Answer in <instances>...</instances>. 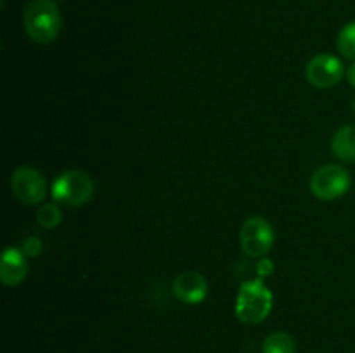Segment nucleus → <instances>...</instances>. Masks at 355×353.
Instances as JSON below:
<instances>
[{
  "instance_id": "nucleus-6",
  "label": "nucleus",
  "mask_w": 355,
  "mask_h": 353,
  "mask_svg": "<svg viewBox=\"0 0 355 353\" xmlns=\"http://www.w3.org/2000/svg\"><path fill=\"white\" fill-rule=\"evenodd\" d=\"M10 190L24 204H38L47 196V185L38 170L19 166L10 175Z\"/></svg>"
},
{
  "instance_id": "nucleus-10",
  "label": "nucleus",
  "mask_w": 355,
  "mask_h": 353,
  "mask_svg": "<svg viewBox=\"0 0 355 353\" xmlns=\"http://www.w3.org/2000/svg\"><path fill=\"white\" fill-rule=\"evenodd\" d=\"M331 151L340 161H355V123L345 125L335 132Z\"/></svg>"
},
{
  "instance_id": "nucleus-14",
  "label": "nucleus",
  "mask_w": 355,
  "mask_h": 353,
  "mask_svg": "<svg viewBox=\"0 0 355 353\" xmlns=\"http://www.w3.org/2000/svg\"><path fill=\"white\" fill-rule=\"evenodd\" d=\"M42 248H44V246H42V241L38 237L24 239L23 246H21V249H23V253L28 258H37L42 253Z\"/></svg>"
},
{
  "instance_id": "nucleus-13",
  "label": "nucleus",
  "mask_w": 355,
  "mask_h": 353,
  "mask_svg": "<svg viewBox=\"0 0 355 353\" xmlns=\"http://www.w3.org/2000/svg\"><path fill=\"white\" fill-rule=\"evenodd\" d=\"M62 220V211L59 204L47 203L42 204L37 210V221L45 228H54L61 224Z\"/></svg>"
},
{
  "instance_id": "nucleus-7",
  "label": "nucleus",
  "mask_w": 355,
  "mask_h": 353,
  "mask_svg": "<svg viewBox=\"0 0 355 353\" xmlns=\"http://www.w3.org/2000/svg\"><path fill=\"white\" fill-rule=\"evenodd\" d=\"M343 75V62L331 54L315 55L305 66V78L315 89H331L342 82Z\"/></svg>"
},
{
  "instance_id": "nucleus-15",
  "label": "nucleus",
  "mask_w": 355,
  "mask_h": 353,
  "mask_svg": "<svg viewBox=\"0 0 355 353\" xmlns=\"http://www.w3.org/2000/svg\"><path fill=\"white\" fill-rule=\"evenodd\" d=\"M274 272V263L269 258H262L257 263V273H259L260 279H266V277L272 275Z\"/></svg>"
},
{
  "instance_id": "nucleus-8",
  "label": "nucleus",
  "mask_w": 355,
  "mask_h": 353,
  "mask_svg": "<svg viewBox=\"0 0 355 353\" xmlns=\"http://www.w3.org/2000/svg\"><path fill=\"white\" fill-rule=\"evenodd\" d=\"M173 294L179 301L186 305H198L208 296V282L200 272L187 270L179 273L173 280Z\"/></svg>"
},
{
  "instance_id": "nucleus-1",
  "label": "nucleus",
  "mask_w": 355,
  "mask_h": 353,
  "mask_svg": "<svg viewBox=\"0 0 355 353\" xmlns=\"http://www.w3.org/2000/svg\"><path fill=\"white\" fill-rule=\"evenodd\" d=\"M23 26L35 44H51L61 31V12L54 0H31L23 10Z\"/></svg>"
},
{
  "instance_id": "nucleus-3",
  "label": "nucleus",
  "mask_w": 355,
  "mask_h": 353,
  "mask_svg": "<svg viewBox=\"0 0 355 353\" xmlns=\"http://www.w3.org/2000/svg\"><path fill=\"white\" fill-rule=\"evenodd\" d=\"M94 180L82 170L62 172L52 183V197L55 203L78 208L89 203L94 196Z\"/></svg>"
},
{
  "instance_id": "nucleus-16",
  "label": "nucleus",
  "mask_w": 355,
  "mask_h": 353,
  "mask_svg": "<svg viewBox=\"0 0 355 353\" xmlns=\"http://www.w3.org/2000/svg\"><path fill=\"white\" fill-rule=\"evenodd\" d=\"M347 80L352 87H355V61L347 68Z\"/></svg>"
},
{
  "instance_id": "nucleus-17",
  "label": "nucleus",
  "mask_w": 355,
  "mask_h": 353,
  "mask_svg": "<svg viewBox=\"0 0 355 353\" xmlns=\"http://www.w3.org/2000/svg\"><path fill=\"white\" fill-rule=\"evenodd\" d=\"M352 111H354V114H355V97H354V100H352Z\"/></svg>"
},
{
  "instance_id": "nucleus-12",
  "label": "nucleus",
  "mask_w": 355,
  "mask_h": 353,
  "mask_svg": "<svg viewBox=\"0 0 355 353\" xmlns=\"http://www.w3.org/2000/svg\"><path fill=\"white\" fill-rule=\"evenodd\" d=\"M336 47H338V52L343 57L355 61V21L347 23L340 30L338 38H336Z\"/></svg>"
},
{
  "instance_id": "nucleus-11",
  "label": "nucleus",
  "mask_w": 355,
  "mask_h": 353,
  "mask_svg": "<svg viewBox=\"0 0 355 353\" xmlns=\"http://www.w3.org/2000/svg\"><path fill=\"white\" fill-rule=\"evenodd\" d=\"M297 345L288 332H272L266 338L262 345L263 353H295Z\"/></svg>"
},
{
  "instance_id": "nucleus-4",
  "label": "nucleus",
  "mask_w": 355,
  "mask_h": 353,
  "mask_svg": "<svg viewBox=\"0 0 355 353\" xmlns=\"http://www.w3.org/2000/svg\"><path fill=\"white\" fill-rule=\"evenodd\" d=\"M350 173L340 165H324L311 176V190L318 199L333 201L342 197L350 189Z\"/></svg>"
},
{
  "instance_id": "nucleus-5",
  "label": "nucleus",
  "mask_w": 355,
  "mask_h": 353,
  "mask_svg": "<svg viewBox=\"0 0 355 353\" xmlns=\"http://www.w3.org/2000/svg\"><path fill=\"white\" fill-rule=\"evenodd\" d=\"M241 249L250 258H263L274 246V228L263 217H250L239 230Z\"/></svg>"
},
{
  "instance_id": "nucleus-2",
  "label": "nucleus",
  "mask_w": 355,
  "mask_h": 353,
  "mask_svg": "<svg viewBox=\"0 0 355 353\" xmlns=\"http://www.w3.org/2000/svg\"><path fill=\"white\" fill-rule=\"evenodd\" d=\"M274 296L263 279L246 280L241 284L236 298V317L243 324H260L272 310Z\"/></svg>"
},
{
  "instance_id": "nucleus-9",
  "label": "nucleus",
  "mask_w": 355,
  "mask_h": 353,
  "mask_svg": "<svg viewBox=\"0 0 355 353\" xmlns=\"http://www.w3.org/2000/svg\"><path fill=\"white\" fill-rule=\"evenodd\" d=\"M28 273L26 255L19 248H7L0 260V280L6 286H17Z\"/></svg>"
}]
</instances>
